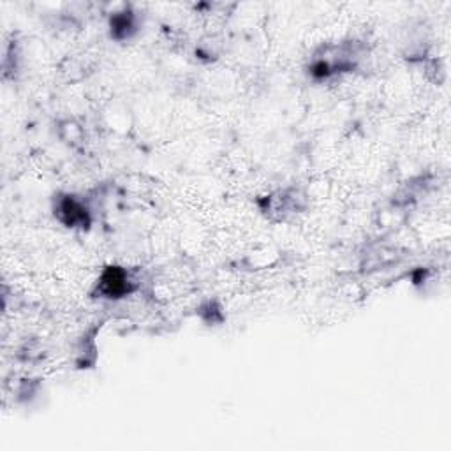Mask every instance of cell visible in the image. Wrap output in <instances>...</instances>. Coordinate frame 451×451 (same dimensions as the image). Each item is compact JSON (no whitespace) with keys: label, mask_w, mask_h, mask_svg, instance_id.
Segmentation results:
<instances>
[{"label":"cell","mask_w":451,"mask_h":451,"mask_svg":"<svg viewBox=\"0 0 451 451\" xmlns=\"http://www.w3.org/2000/svg\"><path fill=\"white\" fill-rule=\"evenodd\" d=\"M102 293L108 295L110 298H118L129 291V280L124 270L120 268H108L102 273L101 279Z\"/></svg>","instance_id":"obj_1"},{"label":"cell","mask_w":451,"mask_h":451,"mask_svg":"<svg viewBox=\"0 0 451 451\" xmlns=\"http://www.w3.org/2000/svg\"><path fill=\"white\" fill-rule=\"evenodd\" d=\"M58 213H60V219L64 221L68 226H76V224H87V210L80 205V203L75 201V199L68 198L60 203V208H58Z\"/></svg>","instance_id":"obj_2"}]
</instances>
